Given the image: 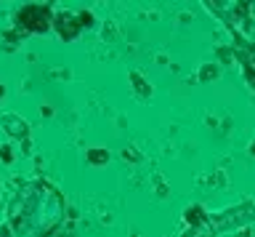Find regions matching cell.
I'll list each match as a JSON object with an SVG mask.
<instances>
[{
  "mask_svg": "<svg viewBox=\"0 0 255 237\" xmlns=\"http://www.w3.org/2000/svg\"><path fill=\"white\" fill-rule=\"evenodd\" d=\"M48 11L45 8H40V5H29V8H24L19 13V21L24 27H29L32 32H43V29L48 27Z\"/></svg>",
  "mask_w": 255,
  "mask_h": 237,
  "instance_id": "1",
  "label": "cell"
},
{
  "mask_svg": "<svg viewBox=\"0 0 255 237\" xmlns=\"http://www.w3.org/2000/svg\"><path fill=\"white\" fill-rule=\"evenodd\" d=\"M130 77H133V85L143 93V96H151V88H146V85L141 83V75H130Z\"/></svg>",
  "mask_w": 255,
  "mask_h": 237,
  "instance_id": "2",
  "label": "cell"
},
{
  "mask_svg": "<svg viewBox=\"0 0 255 237\" xmlns=\"http://www.w3.org/2000/svg\"><path fill=\"white\" fill-rule=\"evenodd\" d=\"M215 75H218V69H215V67H210V64L202 67V77H215Z\"/></svg>",
  "mask_w": 255,
  "mask_h": 237,
  "instance_id": "3",
  "label": "cell"
}]
</instances>
